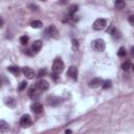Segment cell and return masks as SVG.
I'll return each instance as SVG.
<instances>
[{
	"label": "cell",
	"instance_id": "cell-1",
	"mask_svg": "<svg viewBox=\"0 0 134 134\" xmlns=\"http://www.w3.org/2000/svg\"><path fill=\"white\" fill-rule=\"evenodd\" d=\"M52 69H53V72L54 74H59V73H61L63 71V69H64V63H63V61L60 58H58L54 61Z\"/></svg>",
	"mask_w": 134,
	"mask_h": 134
},
{
	"label": "cell",
	"instance_id": "cell-2",
	"mask_svg": "<svg viewBox=\"0 0 134 134\" xmlns=\"http://www.w3.org/2000/svg\"><path fill=\"white\" fill-rule=\"evenodd\" d=\"M106 26H107V20L104 18L96 19V20L93 22V25H92L94 30H103Z\"/></svg>",
	"mask_w": 134,
	"mask_h": 134
},
{
	"label": "cell",
	"instance_id": "cell-3",
	"mask_svg": "<svg viewBox=\"0 0 134 134\" xmlns=\"http://www.w3.org/2000/svg\"><path fill=\"white\" fill-rule=\"evenodd\" d=\"M92 48L96 52H104L106 48V43L102 39H96V40L92 41Z\"/></svg>",
	"mask_w": 134,
	"mask_h": 134
},
{
	"label": "cell",
	"instance_id": "cell-4",
	"mask_svg": "<svg viewBox=\"0 0 134 134\" xmlns=\"http://www.w3.org/2000/svg\"><path fill=\"white\" fill-rule=\"evenodd\" d=\"M37 87V89L39 90L40 92H43V91H46V90H48L49 88V83L45 81V80H40L37 82V84L35 85Z\"/></svg>",
	"mask_w": 134,
	"mask_h": 134
},
{
	"label": "cell",
	"instance_id": "cell-5",
	"mask_svg": "<svg viewBox=\"0 0 134 134\" xmlns=\"http://www.w3.org/2000/svg\"><path fill=\"white\" fill-rule=\"evenodd\" d=\"M31 123H33V121H31V117L28 114H24L20 120V125L23 128H29L31 126Z\"/></svg>",
	"mask_w": 134,
	"mask_h": 134
},
{
	"label": "cell",
	"instance_id": "cell-6",
	"mask_svg": "<svg viewBox=\"0 0 134 134\" xmlns=\"http://www.w3.org/2000/svg\"><path fill=\"white\" fill-rule=\"evenodd\" d=\"M40 91L37 89L36 86H31L28 90V96L31 98V100H37V98L40 96Z\"/></svg>",
	"mask_w": 134,
	"mask_h": 134
},
{
	"label": "cell",
	"instance_id": "cell-7",
	"mask_svg": "<svg viewBox=\"0 0 134 134\" xmlns=\"http://www.w3.org/2000/svg\"><path fill=\"white\" fill-rule=\"evenodd\" d=\"M61 102H62V100L60 97L54 96V95H50L47 97V103H48L49 106H53V107H56L59 104H61Z\"/></svg>",
	"mask_w": 134,
	"mask_h": 134
},
{
	"label": "cell",
	"instance_id": "cell-8",
	"mask_svg": "<svg viewBox=\"0 0 134 134\" xmlns=\"http://www.w3.org/2000/svg\"><path fill=\"white\" fill-rule=\"evenodd\" d=\"M103 82L104 81L102 78H94L89 82V87L90 88H98L100 86H102Z\"/></svg>",
	"mask_w": 134,
	"mask_h": 134
},
{
	"label": "cell",
	"instance_id": "cell-9",
	"mask_svg": "<svg viewBox=\"0 0 134 134\" xmlns=\"http://www.w3.org/2000/svg\"><path fill=\"white\" fill-rule=\"evenodd\" d=\"M22 72H23V74L25 76V78L28 79V80L34 79V77L36 76V72H35L34 69H31L30 67H24V68L22 69Z\"/></svg>",
	"mask_w": 134,
	"mask_h": 134
},
{
	"label": "cell",
	"instance_id": "cell-10",
	"mask_svg": "<svg viewBox=\"0 0 134 134\" xmlns=\"http://www.w3.org/2000/svg\"><path fill=\"white\" fill-rule=\"evenodd\" d=\"M67 76L72 80H77L78 79V68L76 66H70L68 70H67Z\"/></svg>",
	"mask_w": 134,
	"mask_h": 134
},
{
	"label": "cell",
	"instance_id": "cell-11",
	"mask_svg": "<svg viewBox=\"0 0 134 134\" xmlns=\"http://www.w3.org/2000/svg\"><path fill=\"white\" fill-rule=\"evenodd\" d=\"M31 111H33L34 113L36 114H40L43 112V105L41 103H34L33 105H31Z\"/></svg>",
	"mask_w": 134,
	"mask_h": 134
},
{
	"label": "cell",
	"instance_id": "cell-12",
	"mask_svg": "<svg viewBox=\"0 0 134 134\" xmlns=\"http://www.w3.org/2000/svg\"><path fill=\"white\" fill-rule=\"evenodd\" d=\"M47 33L49 34V36L50 37H53V38H59V30L58 28L54 25H50L48 27V29H47Z\"/></svg>",
	"mask_w": 134,
	"mask_h": 134
},
{
	"label": "cell",
	"instance_id": "cell-13",
	"mask_svg": "<svg viewBox=\"0 0 134 134\" xmlns=\"http://www.w3.org/2000/svg\"><path fill=\"white\" fill-rule=\"evenodd\" d=\"M42 46H43L42 41L41 40H36L33 43V45H31V50H33L34 53H39L41 50Z\"/></svg>",
	"mask_w": 134,
	"mask_h": 134
},
{
	"label": "cell",
	"instance_id": "cell-14",
	"mask_svg": "<svg viewBox=\"0 0 134 134\" xmlns=\"http://www.w3.org/2000/svg\"><path fill=\"white\" fill-rule=\"evenodd\" d=\"M4 103H5V105H6L9 108L13 109V108L16 107V105H17V101H16L14 97H7V98H5Z\"/></svg>",
	"mask_w": 134,
	"mask_h": 134
},
{
	"label": "cell",
	"instance_id": "cell-15",
	"mask_svg": "<svg viewBox=\"0 0 134 134\" xmlns=\"http://www.w3.org/2000/svg\"><path fill=\"white\" fill-rule=\"evenodd\" d=\"M9 129H10V125L7 124L5 121L0 120V131L5 132V131H7Z\"/></svg>",
	"mask_w": 134,
	"mask_h": 134
},
{
	"label": "cell",
	"instance_id": "cell-16",
	"mask_svg": "<svg viewBox=\"0 0 134 134\" xmlns=\"http://www.w3.org/2000/svg\"><path fill=\"white\" fill-rule=\"evenodd\" d=\"M7 70L13 74H15V76H19V74H20V69H19V67H17V66H9L7 67Z\"/></svg>",
	"mask_w": 134,
	"mask_h": 134
},
{
	"label": "cell",
	"instance_id": "cell-17",
	"mask_svg": "<svg viewBox=\"0 0 134 134\" xmlns=\"http://www.w3.org/2000/svg\"><path fill=\"white\" fill-rule=\"evenodd\" d=\"M42 25H43V23L40 20H34L30 23V26L33 28H40V27H42Z\"/></svg>",
	"mask_w": 134,
	"mask_h": 134
},
{
	"label": "cell",
	"instance_id": "cell-18",
	"mask_svg": "<svg viewBox=\"0 0 134 134\" xmlns=\"http://www.w3.org/2000/svg\"><path fill=\"white\" fill-rule=\"evenodd\" d=\"M114 5H115V7L117 10H123L126 5V3H125V1H123V0H117V1H115V3H114Z\"/></svg>",
	"mask_w": 134,
	"mask_h": 134
},
{
	"label": "cell",
	"instance_id": "cell-19",
	"mask_svg": "<svg viewBox=\"0 0 134 134\" xmlns=\"http://www.w3.org/2000/svg\"><path fill=\"white\" fill-rule=\"evenodd\" d=\"M28 40H29V38H28V36H26V35L20 37V43H21L22 45L27 44V43H28Z\"/></svg>",
	"mask_w": 134,
	"mask_h": 134
},
{
	"label": "cell",
	"instance_id": "cell-20",
	"mask_svg": "<svg viewBox=\"0 0 134 134\" xmlns=\"http://www.w3.org/2000/svg\"><path fill=\"white\" fill-rule=\"evenodd\" d=\"M117 54H119V57H121V58L126 57V54H127V52H126L125 47H121V48L119 49V52H117Z\"/></svg>",
	"mask_w": 134,
	"mask_h": 134
},
{
	"label": "cell",
	"instance_id": "cell-21",
	"mask_svg": "<svg viewBox=\"0 0 134 134\" xmlns=\"http://www.w3.org/2000/svg\"><path fill=\"white\" fill-rule=\"evenodd\" d=\"M130 67H131V62H130L129 60H127L126 62H124L123 65H121V68H123L124 70H129Z\"/></svg>",
	"mask_w": 134,
	"mask_h": 134
},
{
	"label": "cell",
	"instance_id": "cell-22",
	"mask_svg": "<svg viewBox=\"0 0 134 134\" xmlns=\"http://www.w3.org/2000/svg\"><path fill=\"white\" fill-rule=\"evenodd\" d=\"M102 87L104 89H108L109 87H111V81L110 80H106L103 82V84H102Z\"/></svg>",
	"mask_w": 134,
	"mask_h": 134
},
{
	"label": "cell",
	"instance_id": "cell-23",
	"mask_svg": "<svg viewBox=\"0 0 134 134\" xmlns=\"http://www.w3.org/2000/svg\"><path fill=\"white\" fill-rule=\"evenodd\" d=\"M77 11H78V5H72L71 7H70V10H69V16L70 17H72Z\"/></svg>",
	"mask_w": 134,
	"mask_h": 134
},
{
	"label": "cell",
	"instance_id": "cell-24",
	"mask_svg": "<svg viewBox=\"0 0 134 134\" xmlns=\"http://www.w3.org/2000/svg\"><path fill=\"white\" fill-rule=\"evenodd\" d=\"M26 86H27V83H26V81H22V82L20 83V85H19L18 89L20 90V91H22V90H24V89L26 88Z\"/></svg>",
	"mask_w": 134,
	"mask_h": 134
},
{
	"label": "cell",
	"instance_id": "cell-25",
	"mask_svg": "<svg viewBox=\"0 0 134 134\" xmlns=\"http://www.w3.org/2000/svg\"><path fill=\"white\" fill-rule=\"evenodd\" d=\"M28 7L31 10V11H39V6L34 4V3H30V4H28Z\"/></svg>",
	"mask_w": 134,
	"mask_h": 134
},
{
	"label": "cell",
	"instance_id": "cell-26",
	"mask_svg": "<svg viewBox=\"0 0 134 134\" xmlns=\"http://www.w3.org/2000/svg\"><path fill=\"white\" fill-rule=\"evenodd\" d=\"M46 74V69H40L38 71V77H43Z\"/></svg>",
	"mask_w": 134,
	"mask_h": 134
},
{
	"label": "cell",
	"instance_id": "cell-27",
	"mask_svg": "<svg viewBox=\"0 0 134 134\" xmlns=\"http://www.w3.org/2000/svg\"><path fill=\"white\" fill-rule=\"evenodd\" d=\"M72 45H73V49L77 50L78 47H79V44H78V41L77 40H72Z\"/></svg>",
	"mask_w": 134,
	"mask_h": 134
},
{
	"label": "cell",
	"instance_id": "cell-28",
	"mask_svg": "<svg viewBox=\"0 0 134 134\" xmlns=\"http://www.w3.org/2000/svg\"><path fill=\"white\" fill-rule=\"evenodd\" d=\"M129 21L131 24H134V16H130L129 17Z\"/></svg>",
	"mask_w": 134,
	"mask_h": 134
},
{
	"label": "cell",
	"instance_id": "cell-29",
	"mask_svg": "<svg viewBox=\"0 0 134 134\" xmlns=\"http://www.w3.org/2000/svg\"><path fill=\"white\" fill-rule=\"evenodd\" d=\"M65 134H71V131H70V130H66Z\"/></svg>",
	"mask_w": 134,
	"mask_h": 134
},
{
	"label": "cell",
	"instance_id": "cell-30",
	"mask_svg": "<svg viewBox=\"0 0 134 134\" xmlns=\"http://www.w3.org/2000/svg\"><path fill=\"white\" fill-rule=\"evenodd\" d=\"M2 24H3V20L0 18V26H2Z\"/></svg>",
	"mask_w": 134,
	"mask_h": 134
},
{
	"label": "cell",
	"instance_id": "cell-31",
	"mask_svg": "<svg viewBox=\"0 0 134 134\" xmlns=\"http://www.w3.org/2000/svg\"><path fill=\"white\" fill-rule=\"evenodd\" d=\"M0 86H1V81H0Z\"/></svg>",
	"mask_w": 134,
	"mask_h": 134
}]
</instances>
